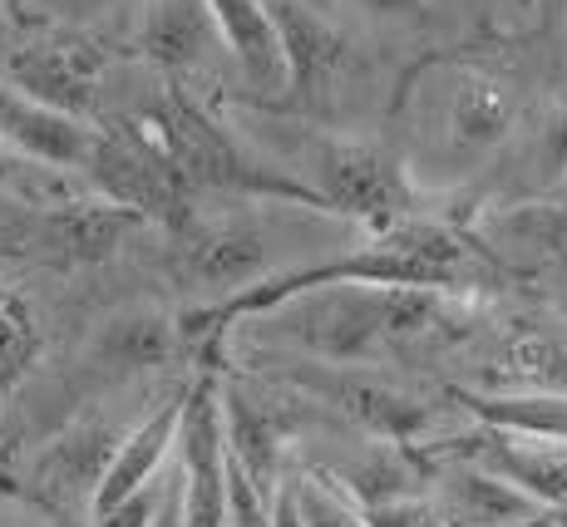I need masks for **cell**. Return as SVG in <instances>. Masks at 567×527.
I'll return each mask as SVG.
<instances>
[{
	"mask_svg": "<svg viewBox=\"0 0 567 527\" xmlns=\"http://www.w3.org/2000/svg\"><path fill=\"white\" fill-rule=\"evenodd\" d=\"M207 10H213L217 40L237 60V70L247 74V84L261 94L287 90V60H281L277 25H271L267 6L261 0H207Z\"/></svg>",
	"mask_w": 567,
	"mask_h": 527,
	"instance_id": "obj_16",
	"label": "cell"
},
{
	"mask_svg": "<svg viewBox=\"0 0 567 527\" xmlns=\"http://www.w3.org/2000/svg\"><path fill=\"white\" fill-rule=\"evenodd\" d=\"M80 173L90 178V188L100 193L104 203L128 207V213H138L144 223H158V227H168V232H183V227L193 223L188 183L173 173L163 148L138 124L94 128Z\"/></svg>",
	"mask_w": 567,
	"mask_h": 527,
	"instance_id": "obj_3",
	"label": "cell"
},
{
	"mask_svg": "<svg viewBox=\"0 0 567 527\" xmlns=\"http://www.w3.org/2000/svg\"><path fill=\"white\" fill-rule=\"evenodd\" d=\"M271 527H307L301 523V508H297L291 483H277V493H271Z\"/></svg>",
	"mask_w": 567,
	"mask_h": 527,
	"instance_id": "obj_29",
	"label": "cell"
},
{
	"mask_svg": "<svg viewBox=\"0 0 567 527\" xmlns=\"http://www.w3.org/2000/svg\"><path fill=\"white\" fill-rule=\"evenodd\" d=\"M553 523H558V527H567V508H553Z\"/></svg>",
	"mask_w": 567,
	"mask_h": 527,
	"instance_id": "obj_34",
	"label": "cell"
},
{
	"mask_svg": "<svg viewBox=\"0 0 567 527\" xmlns=\"http://www.w3.org/2000/svg\"><path fill=\"white\" fill-rule=\"evenodd\" d=\"M533 158H538V168H543V178H548V183H567V104H558L548 114Z\"/></svg>",
	"mask_w": 567,
	"mask_h": 527,
	"instance_id": "obj_27",
	"label": "cell"
},
{
	"mask_svg": "<svg viewBox=\"0 0 567 527\" xmlns=\"http://www.w3.org/2000/svg\"><path fill=\"white\" fill-rule=\"evenodd\" d=\"M504 527H558V523H553V513L543 508V513H533V518H518V523H504Z\"/></svg>",
	"mask_w": 567,
	"mask_h": 527,
	"instance_id": "obj_32",
	"label": "cell"
},
{
	"mask_svg": "<svg viewBox=\"0 0 567 527\" xmlns=\"http://www.w3.org/2000/svg\"><path fill=\"white\" fill-rule=\"evenodd\" d=\"M468 458L523 488L538 508H567V444L558 438H518L484 430L468 444Z\"/></svg>",
	"mask_w": 567,
	"mask_h": 527,
	"instance_id": "obj_11",
	"label": "cell"
},
{
	"mask_svg": "<svg viewBox=\"0 0 567 527\" xmlns=\"http://www.w3.org/2000/svg\"><path fill=\"white\" fill-rule=\"evenodd\" d=\"M183 355V335H178V316H163L154 306H128L114 311L94 335V360L118 375L128 370H158L173 365Z\"/></svg>",
	"mask_w": 567,
	"mask_h": 527,
	"instance_id": "obj_17",
	"label": "cell"
},
{
	"mask_svg": "<svg viewBox=\"0 0 567 527\" xmlns=\"http://www.w3.org/2000/svg\"><path fill=\"white\" fill-rule=\"evenodd\" d=\"M144 217L128 213V207L114 203H70L54 207L40 223V247L50 251L54 261H70V267H90V261L114 257L118 247L128 241V232H138Z\"/></svg>",
	"mask_w": 567,
	"mask_h": 527,
	"instance_id": "obj_13",
	"label": "cell"
},
{
	"mask_svg": "<svg viewBox=\"0 0 567 527\" xmlns=\"http://www.w3.org/2000/svg\"><path fill=\"white\" fill-rule=\"evenodd\" d=\"M277 25V45L287 60V90L297 99H321L351 64V45L326 16H316L301 0H261Z\"/></svg>",
	"mask_w": 567,
	"mask_h": 527,
	"instance_id": "obj_8",
	"label": "cell"
},
{
	"mask_svg": "<svg viewBox=\"0 0 567 527\" xmlns=\"http://www.w3.org/2000/svg\"><path fill=\"white\" fill-rule=\"evenodd\" d=\"M444 80L434 84V138H440L444 158H484L508 138L518 118L514 90H508L498 74L478 70V64H460V60H440Z\"/></svg>",
	"mask_w": 567,
	"mask_h": 527,
	"instance_id": "obj_5",
	"label": "cell"
},
{
	"mask_svg": "<svg viewBox=\"0 0 567 527\" xmlns=\"http://www.w3.org/2000/svg\"><path fill=\"white\" fill-rule=\"evenodd\" d=\"M311 193L326 203V213L355 217L370 232H385L414 213L405 163L365 138H321L311 148Z\"/></svg>",
	"mask_w": 567,
	"mask_h": 527,
	"instance_id": "obj_4",
	"label": "cell"
},
{
	"mask_svg": "<svg viewBox=\"0 0 567 527\" xmlns=\"http://www.w3.org/2000/svg\"><path fill=\"white\" fill-rule=\"evenodd\" d=\"M109 454H114V444H109L104 430H74L70 438H60V444L50 448L45 458V474L54 478L50 488L54 493H94V483H100Z\"/></svg>",
	"mask_w": 567,
	"mask_h": 527,
	"instance_id": "obj_20",
	"label": "cell"
},
{
	"mask_svg": "<svg viewBox=\"0 0 567 527\" xmlns=\"http://www.w3.org/2000/svg\"><path fill=\"white\" fill-rule=\"evenodd\" d=\"M148 138L163 148V158L173 163L183 183L193 188H217V193H243V197H277V203H301L326 213V203L311 193V183L287 178L281 168H267L252 158L207 108H198L183 90H163L148 114L138 118Z\"/></svg>",
	"mask_w": 567,
	"mask_h": 527,
	"instance_id": "obj_2",
	"label": "cell"
},
{
	"mask_svg": "<svg viewBox=\"0 0 567 527\" xmlns=\"http://www.w3.org/2000/svg\"><path fill=\"white\" fill-rule=\"evenodd\" d=\"M291 493H297V508H301V523L307 527H370L361 518V508H351L336 488H326V478H307Z\"/></svg>",
	"mask_w": 567,
	"mask_h": 527,
	"instance_id": "obj_24",
	"label": "cell"
},
{
	"mask_svg": "<svg viewBox=\"0 0 567 527\" xmlns=\"http://www.w3.org/2000/svg\"><path fill=\"white\" fill-rule=\"evenodd\" d=\"M498 375H514L528 390H567V335H538V340H514L504 350Z\"/></svg>",
	"mask_w": 567,
	"mask_h": 527,
	"instance_id": "obj_21",
	"label": "cell"
},
{
	"mask_svg": "<svg viewBox=\"0 0 567 527\" xmlns=\"http://www.w3.org/2000/svg\"><path fill=\"white\" fill-rule=\"evenodd\" d=\"M0 138L16 153H25V158L45 163V168L80 173L94 128L84 124V118L64 114V108H50V104H40V99L0 84Z\"/></svg>",
	"mask_w": 567,
	"mask_h": 527,
	"instance_id": "obj_10",
	"label": "cell"
},
{
	"mask_svg": "<svg viewBox=\"0 0 567 527\" xmlns=\"http://www.w3.org/2000/svg\"><path fill=\"white\" fill-rule=\"evenodd\" d=\"M148 527H183V493H178V478L163 483V498H158V513Z\"/></svg>",
	"mask_w": 567,
	"mask_h": 527,
	"instance_id": "obj_30",
	"label": "cell"
},
{
	"mask_svg": "<svg viewBox=\"0 0 567 527\" xmlns=\"http://www.w3.org/2000/svg\"><path fill=\"white\" fill-rule=\"evenodd\" d=\"M178 404H183V390L173 394V400H163L128 438H118L100 483H94V493H90V513L114 508V503H124L128 493L148 488V483L158 478L163 458H168V448H173V434H178Z\"/></svg>",
	"mask_w": 567,
	"mask_h": 527,
	"instance_id": "obj_12",
	"label": "cell"
},
{
	"mask_svg": "<svg viewBox=\"0 0 567 527\" xmlns=\"http://www.w3.org/2000/svg\"><path fill=\"white\" fill-rule=\"evenodd\" d=\"M104 74V54L84 40H50V45H30L6 60V84L50 108L84 118L94 104Z\"/></svg>",
	"mask_w": 567,
	"mask_h": 527,
	"instance_id": "obj_7",
	"label": "cell"
},
{
	"mask_svg": "<svg viewBox=\"0 0 567 527\" xmlns=\"http://www.w3.org/2000/svg\"><path fill=\"white\" fill-rule=\"evenodd\" d=\"M558 267L567 271V237H563V257H558Z\"/></svg>",
	"mask_w": 567,
	"mask_h": 527,
	"instance_id": "obj_35",
	"label": "cell"
},
{
	"mask_svg": "<svg viewBox=\"0 0 567 527\" xmlns=\"http://www.w3.org/2000/svg\"><path fill=\"white\" fill-rule=\"evenodd\" d=\"M10 183H16V163L0 153V188H10Z\"/></svg>",
	"mask_w": 567,
	"mask_h": 527,
	"instance_id": "obj_33",
	"label": "cell"
},
{
	"mask_svg": "<svg viewBox=\"0 0 567 527\" xmlns=\"http://www.w3.org/2000/svg\"><path fill=\"white\" fill-rule=\"evenodd\" d=\"M297 380L307 384L311 394H321L326 404H336L346 420H355L361 430L380 434V438H395V444H405V438H410L414 430H424V420H430V410H424L414 394L390 390V384L361 375L355 365L301 370Z\"/></svg>",
	"mask_w": 567,
	"mask_h": 527,
	"instance_id": "obj_9",
	"label": "cell"
},
{
	"mask_svg": "<svg viewBox=\"0 0 567 527\" xmlns=\"http://www.w3.org/2000/svg\"><path fill=\"white\" fill-rule=\"evenodd\" d=\"M223 438H227V458L243 464L261 488H277V468H281V444H287V420L277 404L257 400L247 384L227 380L223 390Z\"/></svg>",
	"mask_w": 567,
	"mask_h": 527,
	"instance_id": "obj_14",
	"label": "cell"
},
{
	"mask_svg": "<svg viewBox=\"0 0 567 527\" xmlns=\"http://www.w3.org/2000/svg\"><path fill=\"white\" fill-rule=\"evenodd\" d=\"M40 355V335H35V321L20 311L16 301L0 296V400L25 380V370L35 365Z\"/></svg>",
	"mask_w": 567,
	"mask_h": 527,
	"instance_id": "obj_22",
	"label": "cell"
},
{
	"mask_svg": "<svg viewBox=\"0 0 567 527\" xmlns=\"http://www.w3.org/2000/svg\"><path fill=\"white\" fill-rule=\"evenodd\" d=\"M217 40L207 0H154L138 25V54L168 74H188L213 54Z\"/></svg>",
	"mask_w": 567,
	"mask_h": 527,
	"instance_id": "obj_15",
	"label": "cell"
},
{
	"mask_svg": "<svg viewBox=\"0 0 567 527\" xmlns=\"http://www.w3.org/2000/svg\"><path fill=\"white\" fill-rule=\"evenodd\" d=\"M434 508H440L444 527H504V523H518V518L543 513L523 488H514L508 478H498L494 468L474 464V458L444 478L440 503H434Z\"/></svg>",
	"mask_w": 567,
	"mask_h": 527,
	"instance_id": "obj_19",
	"label": "cell"
},
{
	"mask_svg": "<svg viewBox=\"0 0 567 527\" xmlns=\"http://www.w3.org/2000/svg\"><path fill=\"white\" fill-rule=\"evenodd\" d=\"M109 6H118V0H50V10L64 20H94V16H104Z\"/></svg>",
	"mask_w": 567,
	"mask_h": 527,
	"instance_id": "obj_31",
	"label": "cell"
},
{
	"mask_svg": "<svg viewBox=\"0 0 567 527\" xmlns=\"http://www.w3.org/2000/svg\"><path fill=\"white\" fill-rule=\"evenodd\" d=\"M223 468H227V527H271V493L277 488H261L233 458Z\"/></svg>",
	"mask_w": 567,
	"mask_h": 527,
	"instance_id": "obj_23",
	"label": "cell"
},
{
	"mask_svg": "<svg viewBox=\"0 0 567 527\" xmlns=\"http://www.w3.org/2000/svg\"><path fill=\"white\" fill-rule=\"evenodd\" d=\"M173 277L193 291L233 296L271 277V237L247 217L227 223H188L173 247Z\"/></svg>",
	"mask_w": 567,
	"mask_h": 527,
	"instance_id": "obj_6",
	"label": "cell"
},
{
	"mask_svg": "<svg viewBox=\"0 0 567 527\" xmlns=\"http://www.w3.org/2000/svg\"><path fill=\"white\" fill-rule=\"evenodd\" d=\"M450 394L484 430L567 444V390H468L460 384Z\"/></svg>",
	"mask_w": 567,
	"mask_h": 527,
	"instance_id": "obj_18",
	"label": "cell"
},
{
	"mask_svg": "<svg viewBox=\"0 0 567 527\" xmlns=\"http://www.w3.org/2000/svg\"><path fill=\"white\" fill-rule=\"evenodd\" d=\"M361 518L370 527H444L440 508L424 503V498H410V493H380V498H365Z\"/></svg>",
	"mask_w": 567,
	"mask_h": 527,
	"instance_id": "obj_25",
	"label": "cell"
},
{
	"mask_svg": "<svg viewBox=\"0 0 567 527\" xmlns=\"http://www.w3.org/2000/svg\"><path fill=\"white\" fill-rule=\"evenodd\" d=\"M355 6L375 20H414L424 10V0H355Z\"/></svg>",
	"mask_w": 567,
	"mask_h": 527,
	"instance_id": "obj_28",
	"label": "cell"
},
{
	"mask_svg": "<svg viewBox=\"0 0 567 527\" xmlns=\"http://www.w3.org/2000/svg\"><path fill=\"white\" fill-rule=\"evenodd\" d=\"M277 331L326 365H370L444 331V291L420 287H316L271 306Z\"/></svg>",
	"mask_w": 567,
	"mask_h": 527,
	"instance_id": "obj_1",
	"label": "cell"
},
{
	"mask_svg": "<svg viewBox=\"0 0 567 527\" xmlns=\"http://www.w3.org/2000/svg\"><path fill=\"white\" fill-rule=\"evenodd\" d=\"M158 498H163V483L154 478L148 488L128 493V498L114 503V508L90 513V527H148V523H154V513H158Z\"/></svg>",
	"mask_w": 567,
	"mask_h": 527,
	"instance_id": "obj_26",
	"label": "cell"
}]
</instances>
